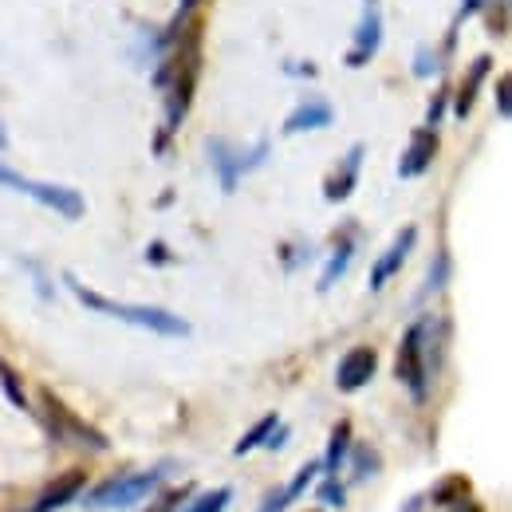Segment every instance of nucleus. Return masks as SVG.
Returning <instances> with one entry per match:
<instances>
[{
  "mask_svg": "<svg viewBox=\"0 0 512 512\" xmlns=\"http://www.w3.org/2000/svg\"><path fill=\"white\" fill-rule=\"evenodd\" d=\"M379 44H383V16L375 4H367L359 28H355V40H351V52H347V67H367L379 56Z\"/></svg>",
  "mask_w": 512,
  "mask_h": 512,
  "instance_id": "nucleus-9",
  "label": "nucleus"
},
{
  "mask_svg": "<svg viewBox=\"0 0 512 512\" xmlns=\"http://www.w3.org/2000/svg\"><path fill=\"white\" fill-rule=\"evenodd\" d=\"M190 497H193V485L170 489V493H162V497H158V501H154V505H150L146 512H178L182 505H186V501H190Z\"/></svg>",
  "mask_w": 512,
  "mask_h": 512,
  "instance_id": "nucleus-22",
  "label": "nucleus"
},
{
  "mask_svg": "<svg viewBox=\"0 0 512 512\" xmlns=\"http://www.w3.org/2000/svg\"><path fill=\"white\" fill-rule=\"evenodd\" d=\"M438 158V130L434 127H418L410 134V146L406 154L398 158V178H422Z\"/></svg>",
  "mask_w": 512,
  "mask_h": 512,
  "instance_id": "nucleus-8",
  "label": "nucleus"
},
{
  "mask_svg": "<svg viewBox=\"0 0 512 512\" xmlns=\"http://www.w3.org/2000/svg\"><path fill=\"white\" fill-rule=\"evenodd\" d=\"M229 501H233V489H229V485L209 489V493H197V489H193V501H186L182 512H225Z\"/></svg>",
  "mask_w": 512,
  "mask_h": 512,
  "instance_id": "nucleus-18",
  "label": "nucleus"
},
{
  "mask_svg": "<svg viewBox=\"0 0 512 512\" xmlns=\"http://www.w3.org/2000/svg\"><path fill=\"white\" fill-rule=\"evenodd\" d=\"M24 268L32 272V284H36V292H40V300H44V304H52V300H56V292H52V284H48V276L40 272V264L24 256Z\"/></svg>",
  "mask_w": 512,
  "mask_h": 512,
  "instance_id": "nucleus-25",
  "label": "nucleus"
},
{
  "mask_svg": "<svg viewBox=\"0 0 512 512\" xmlns=\"http://www.w3.org/2000/svg\"><path fill=\"white\" fill-rule=\"evenodd\" d=\"M280 256H284V268H288V272H296L300 264H308V260H312V249H308V245H284Z\"/></svg>",
  "mask_w": 512,
  "mask_h": 512,
  "instance_id": "nucleus-26",
  "label": "nucleus"
},
{
  "mask_svg": "<svg viewBox=\"0 0 512 512\" xmlns=\"http://www.w3.org/2000/svg\"><path fill=\"white\" fill-rule=\"evenodd\" d=\"M197 4H201V0H182V4H178V24H182V20L190 16V12L197 8Z\"/></svg>",
  "mask_w": 512,
  "mask_h": 512,
  "instance_id": "nucleus-33",
  "label": "nucleus"
},
{
  "mask_svg": "<svg viewBox=\"0 0 512 512\" xmlns=\"http://www.w3.org/2000/svg\"><path fill=\"white\" fill-rule=\"evenodd\" d=\"M446 103H449V87H442V91L434 95V103H430V111H426V127H438V119L446 115Z\"/></svg>",
  "mask_w": 512,
  "mask_h": 512,
  "instance_id": "nucleus-29",
  "label": "nucleus"
},
{
  "mask_svg": "<svg viewBox=\"0 0 512 512\" xmlns=\"http://www.w3.org/2000/svg\"><path fill=\"white\" fill-rule=\"evenodd\" d=\"M146 260H150V264H170L174 253H170L162 241H150V245H146Z\"/></svg>",
  "mask_w": 512,
  "mask_h": 512,
  "instance_id": "nucleus-31",
  "label": "nucleus"
},
{
  "mask_svg": "<svg viewBox=\"0 0 512 512\" xmlns=\"http://www.w3.org/2000/svg\"><path fill=\"white\" fill-rule=\"evenodd\" d=\"M312 512H316V509H312Z\"/></svg>",
  "mask_w": 512,
  "mask_h": 512,
  "instance_id": "nucleus-37",
  "label": "nucleus"
},
{
  "mask_svg": "<svg viewBox=\"0 0 512 512\" xmlns=\"http://www.w3.org/2000/svg\"><path fill=\"white\" fill-rule=\"evenodd\" d=\"M316 497H320L327 509H343V505H347V501H343L347 493H343V481H339V477H327L320 489H316Z\"/></svg>",
  "mask_w": 512,
  "mask_h": 512,
  "instance_id": "nucleus-23",
  "label": "nucleus"
},
{
  "mask_svg": "<svg viewBox=\"0 0 512 512\" xmlns=\"http://www.w3.org/2000/svg\"><path fill=\"white\" fill-rule=\"evenodd\" d=\"M367 4H375V0H367Z\"/></svg>",
  "mask_w": 512,
  "mask_h": 512,
  "instance_id": "nucleus-36",
  "label": "nucleus"
},
{
  "mask_svg": "<svg viewBox=\"0 0 512 512\" xmlns=\"http://www.w3.org/2000/svg\"><path fill=\"white\" fill-rule=\"evenodd\" d=\"M493 75V56H477L469 71H465V83L457 87V95H453V115L457 119H469L473 115V103H477V95H481V87H485V79Z\"/></svg>",
  "mask_w": 512,
  "mask_h": 512,
  "instance_id": "nucleus-13",
  "label": "nucleus"
},
{
  "mask_svg": "<svg viewBox=\"0 0 512 512\" xmlns=\"http://www.w3.org/2000/svg\"><path fill=\"white\" fill-rule=\"evenodd\" d=\"M446 276H449V253H438V264H434V276H430L426 292H438L446 284Z\"/></svg>",
  "mask_w": 512,
  "mask_h": 512,
  "instance_id": "nucleus-30",
  "label": "nucleus"
},
{
  "mask_svg": "<svg viewBox=\"0 0 512 512\" xmlns=\"http://www.w3.org/2000/svg\"><path fill=\"white\" fill-rule=\"evenodd\" d=\"M284 71H292V75H316V64H284Z\"/></svg>",
  "mask_w": 512,
  "mask_h": 512,
  "instance_id": "nucleus-32",
  "label": "nucleus"
},
{
  "mask_svg": "<svg viewBox=\"0 0 512 512\" xmlns=\"http://www.w3.org/2000/svg\"><path fill=\"white\" fill-rule=\"evenodd\" d=\"M64 284L71 288V296H75L83 308H91V312H99V316L123 320V323H130V327H142V331L166 335V339H186V335L193 331L190 320H182L178 312H166V308H150V304H123V300H111V296H103V292L87 288L83 280H75L71 272L64 276Z\"/></svg>",
  "mask_w": 512,
  "mask_h": 512,
  "instance_id": "nucleus-1",
  "label": "nucleus"
},
{
  "mask_svg": "<svg viewBox=\"0 0 512 512\" xmlns=\"http://www.w3.org/2000/svg\"><path fill=\"white\" fill-rule=\"evenodd\" d=\"M351 256H355V225H347V233L335 241V253L327 256V264H323V276H320V292H331V284L335 280H343V272H347V264H351Z\"/></svg>",
  "mask_w": 512,
  "mask_h": 512,
  "instance_id": "nucleus-15",
  "label": "nucleus"
},
{
  "mask_svg": "<svg viewBox=\"0 0 512 512\" xmlns=\"http://www.w3.org/2000/svg\"><path fill=\"white\" fill-rule=\"evenodd\" d=\"M83 485H87V469H67V473H60L40 497H36V505L28 512H60L67 509L79 493H83Z\"/></svg>",
  "mask_w": 512,
  "mask_h": 512,
  "instance_id": "nucleus-11",
  "label": "nucleus"
},
{
  "mask_svg": "<svg viewBox=\"0 0 512 512\" xmlns=\"http://www.w3.org/2000/svg\"><path fill=\"white\" fill-rule=\"evenodd\" d=\"M414 245H418V229H414V225H406V229L398 233V241H394V245L375 260V268H371V292H383L386 284H390V276L406 264V256H410Z\"/></svg>",
  "mask_w": 512,
  "mask_h": 512,
  "instance_id": "nucleus-12",
  "label": "nucleus"
},
{
  "mask_svg": "<svg viewBox=\"0 0 512 512\" xmlns=\"http://www.w3.org/2000/svg\"><path fill=\"white\" fill-rule=\"evenodd\" d=\"M335 123V107L327 99H304L288 119H284V134H308V130H323Z\"/></svg>",
  "mask_w": 512,
  "mask_h": 512,
  "instance_id": "nucleus-14",
  "label": "nucleus"
},
{
  "mask_svg": "<svg viewBox=\"0 0 512 512\" xmlns=\"http://www.w3.org/2000/svg\"><path fill=\"white\" fill-rule=\"evenodd\" d=\"M379 473V453L371 446H359L355 449V477L363 481V477H375Z\"/></svg>",
  "mask_w": 512,
  "mask_h": 512,
  "instance_id": "nucleus-24",
  "label": "nucleus"
},
{
  "mask_svg": "<svg viewBox=\"0 0 512 512\" xmlns=\"http://www.w3.org/2000/svg\"><path fill=\"white\" fill-rule=\"evenodd\" d=\"M205 154H209V166H213V174H217L221 190L233 193L237 186H241V178H245V174H253V170H260V166L268 162L272 142H268V138H260L256 146L241 150V146H233V142H225V138H209V142H205Z\"/></svg>",
  "mask_w": 512,
  "mask_h": 512,
  "instance_id": "nucleus-3",
  "label": "nucleus"
},
{
  "mask_svg": "<svg viewBox=\"0 0 512 512\" xmlns=\"http://www.w3.org/2000/svg\"><path fill=\"white\" fill-rule=\"evenodd\" d=\"M0 390H4V398L16 406V410H28V394H24V383H20V375L12 371V363L0 355Z\"/></svg>",
  "mask_w": 512,
  "mask_h": 512,
  "instance_id": "nucleus-19",
  "label": "nucleus"
},
{
  "mask_svg": "<svg viewBox=\"0 0 512 512\" xmlns=\"http://www.w3.org/2000/svg\"><path fill=\"white\" fill-rule=\"evenodd\" d=\"M0 186L12 193H24V197H32L36 205H44V209H52V213H60L64 221H79L83 213H87V201H83V193L71 190V186H52V182H36V178H24V174H16L12 166H4L0 162Z\"/></svg>",
  "mask_w": 512,
  "mask_h": 512,
  "instance_id": "nucleus-4",
  "label": "nucleus"
},
{
  "mask_svg": "<svg viewBox=\"0 0 512 512\" xmlns=\"http://www.w3.org/2000/svg\"><path fill=\"white\" fill-rule=\"evenodd\" d=\"M442 71V56L430 48V44H422L418 52H414V75L418 79H430V75H438Z\"/></svg>",
  "mask_w": 512,
  "mask_h": 512,
  "instance_id": "nucleus-21",
  "label": "nucleus"
},
{
  "mask_svg": "<svg viewBox=\"0 0 512 512\" xmlns=\"http://www.w3.org/2000/svg\"><path fill=\"white\" fill-rule=\"evenodd\" d=\"M469 493H473L469 477H461V473H449V477H442V481L430 489V501H434V505H442V509H453V505L469 501Z\"/></svg>",
  "mask_w": 512,
  "mask_h": 512,
  "instance_id": "nucleus-17",
  "label": "nucleus"
},
{
  "mask_svg": "<svg viewBox=\"0 0 512 512\" xmlns=\"http://www.w3.org/2000/svg\"><path fill=\"white\" fill-rule=\"evenodd\" d=\"M375 371H379V351L375 347H351L335 367V386L343 394H355L375 379Z\"/></svg>",
  "mask_w": 512,
  "mask_h": 512,
  "instance_id": "nucleus-7",
  "label": "nucleus"
},
{
  "mask_svg": "<svg viewBox=\"0 0 512 512\" xmlns=\"http://www.w3.org/2000/svg\"><path fill=\"white\" fill-rule=\"evenodd\" d=\"M485 4H493V0H461V8H457V16H453V28H449V40H453V36H457V28H461L473 12H481Z\"/></svg>",
  "mask_w": 512,
  "mask_h": 512,
  "instance_id": "nucleus-27",
  "label": "nucleus"
},
{
  "mask_svg": "<svg viewBox=\"0 0 512 512\" xmlns=\"http://www.w3.org/2000/svg\"><path fill=\"white\" fill-rule=\"evenodd\" d=\"M44 398V414H48V430H52V438L56 442H71V446H87L95 449V453H103V449H111V438L103 434V430H95L91 422H83L71 406H67L60 394H52V390H44L40 394Z\"/></svg>",
  "mask_w": 512,
  "mask_h": 512,
  "instance_id": "nucleus-6",
  "label": "nucleus"
},
{
  "mask_svg": "<svg viewBox=\"0 0 512 512\" xmlns=\"http://www.w3.org/2000/svg\"><path fill=\"white\" fill-rule=\"evenodd\" d=\"M276 422H280L276 414H264V418L256 422L253 430H249V434H245V438H241V442L233 446V453H237V457H245V453H253L256 446H264V438L272 434V426H276Z\"/></svg>",
  "mask_w": 512,
  "mask_h": 512,
  "instance_id": "nucleus-20",
  "label": "nucleus"
},
{
  "mask_svg": "<svg viewBox=\"0 0 512 512\" xmlns=\"http://www.w3.org/2000/svg\"><path fill=\"white\" fill-rule=\"evenodd\" d=\"M347 449H351V422L343 418V422H335V430H331V442H327V453H323L320 469L327 477H335L339 469H343V461H347Z\"/></svg>",
  "mask_w": 512,
  "mask_h": 512,
  "instance_id": "nucleus-16",
  "label": "nucleus"
},
{
  "mask_svg": "<svg viewBox=\"0 0 512 512\" xmlns=\"http://www.w3.org/2000/svg\"><path fill=\"white\" fill-rule=\"evenodd\" d=\"M398 512H422V497H410V501H406Z\"/></svg>",
  "mask_w": 512,
  "mask_h": 512,
  "instance_id": "nucleus-34",
  "label": "nucleus"
},
{
  "mask_svg": "<svg viewBox=\"0 0 512 512\" xmlns=\"http://www.w3.org/2000/svg\"><path fill=\"white\" fill-rule=\"evenodd\" d=\"M509 91H512L509 75H501V79H497V115H501V119H509V115H512V99H509Z\"/></svg>",
  "mask_w": 512,
  "mask_h": 512,
  "instance_id": "nucleus-28",
  "label": "nucleus"
},
{
  "mask_svg": "<svg viewBox=\"0 0 512 512\" xmlns=\"http://www.w3.org/2000/svg\"><path fill=\"white\" fill-rule=\"evenodd\" d=\"M170 461H162V465H154V469H142V473H123V477H111V481H103L83 505L91 512H107V509H130V505H138V501H146L166 477H170Z\"/></svg>",
  "mask_w": 512,
  "mask_h": 512,
  "instance_id": "nucleus-2",
  "label": "nucleus"
},
{
  "mask_svg": "<svg viewBox=\"0 0 512 512\" xmlns=\"http://www.w3.org/2000/svg\"><path fill=\"white\" fill-rule=\"evenodd\" d=\"M363 158H367V146L363 142H355L347 154H343V162H339V170H331V178L323 182V197L335 205V201H347L355 186H359V170H363Z\"/></svg>",
  "mask_w": 512,
  "mask_h": 512,
  "instance_id": "nucleus-10",
  "label": "nucleus"
},
{
  "mask_svg": "<svg viewBox=\"0 0 512 512\" xmlns=\"http://www.w3.org/2000/svg\"><path fill=\"white\" fill-rule=\"evenodd\" d=\"M426 327L430 323H410L402 343H398V359H394V375L398 383L410 390L414 402H426V390H430V363H426Z\"/></svg>",
  "mask_w": 512,
  "mask_h": 512,
  "instance_id": "nucleus-5",
  "label": "nucleus"
},
{
  "mask_svg": "<svg viewBox=\"0 0 512 512\" xmlns=\"http://www.w3.org/2000/svg\"><path fill=\"white\" fill-rule=\"evenodd\" d=\"M457 512H485V509H481V505H473V501H461V509Z\"/></svg>",
  "mask_w": 512,
  "mask_h": 512,
  "instance_id": "nucleus-35",
  "label": "nucleus"
}]
</instances>
